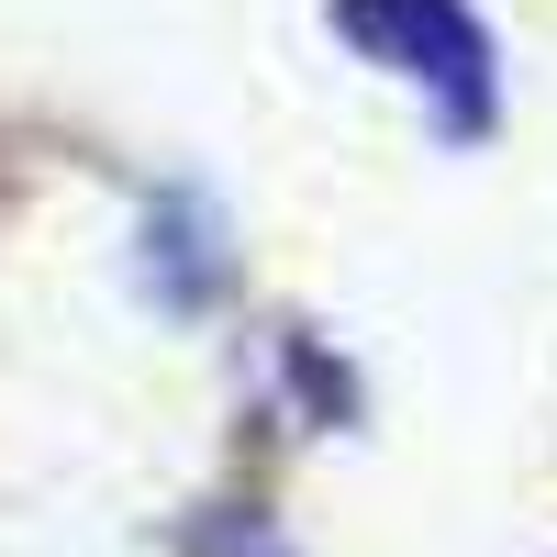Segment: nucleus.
Returning <instances> with one entry per match:
<instances>
[{"label":"nucleus","mask_w":557,"mask_h":557,"mask_svg":"<svg viewBox=\"0 0 557 557\" xmlns=\"http://www.w3.org/2000/svg\"><path fill=\"white\" fill-rule=\"evenodd\" d=\"M335 34L357 45L368 67H391L424 89V112L446 146H480L502 123V57H491V23L469 0H335Z\"/></svg>","instance_id":"nucleus-1"}]
</instances>
